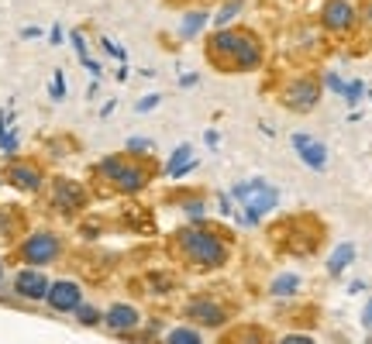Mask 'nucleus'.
<instances>
[{"label": "nucleus", "instance_id": "f257e3e1", "mask_svg": "<svg viewBox=\"0 0 372 344\" xmlns=\"http://www.w3.org/2000/svg\"><path fill=\"white\" fill-rule=\"evenodd\" d=\"M221 69H252V66H259V55H262V49H259V42L248 35V31H217L214 38H210V52H207Z\"/></svg>", "mask_w": 372, "mask_h": 344}, {"label": "nucleus", "instance_id": "f03ea898", "mask_svg": "<svg viewBox=\"0 0 372 344\" xmlns=\"http://www.w3.org/2000/svg\"><path fill=\"white\" fill-rule=\"evenodd\" d=\"M231 196L245 207V217L255 224V221H262L273 207H276L279 193L266 182V179H248V182H238L235 189H231Z\"/></svg>", "mask_w": 372, "mask_h": 344}, {"label": "nucleus", "instance_id": "7ed1b4c3", "mask_svg": "<svg viewBox=\"0 0 372 344\" xmlns=\"http://www.w3.org/2000/svg\"><path fill=\"white\" fill-rule=\"evenodd\" d=\"M100 172H103L107 179H114V186H121V189H128V193L142 189L145 179H149L142 166H135L131 159H121V155H110V159L100 166Z\"/></svg>", "mask_w": 372, "mask_h": 344}, {"label": "nucleus", "instance_id": "20e7f679", "mask_svg": "<svg viewBox=\"0 0 372 344\" xmlns=\"http://www.w3.org/2000/svg\"><path fill=\"white\" fill-rule=\"evenodd\" d=\"M180 241H183L186 255L196 258L200 265H217V261H224V248H221V241H217L214 234H203V231H186Z\"/></svg>", "mask_w": 372, "mask_h": 344}, {"label": "nucleus", "instance_id": "39448f33", "mask_svg": "<svg viewBox=\"0 0 372 344\" xmlns=\"http://www.w3.org/2000/svg\"><path fill=\"white\" fill-rule=\"evenodd\" d=\"M45 300L52 303V310H59V313H69V310H76V307L83 303V293H80V286H76V282L62 279V282H52V286H49Z\"/></svg>", "mask_w": 372, "mask_h": 344}, {"label": "nucleus", "instance_id": "423d86ee", "mask_svg": "<svg viewBox=\"0 0 372 344\" xmlns=\"http://www.w3.org/2000/svg\"><path fill=\"white\" fill-rule=\"evenodd\" d=\"M21 255L31 265H45V261H52V258L59 255V241L52 234H35V238H28L21 245Z\"/></svg>", "mask_w": 372, "mask_h": 344}, {"label": "nucleus", "instance_id": "0eeeda50", "mask_svg": "<svg viewBox=\"0 0 372 344\" xmlns=\"http://www.w3.org/2000/svg\"><path fill=\"white\" fill-rule=\"evenodd\" d=\"M317 96H321V86L314 83V80H296V83L286 89V107L307 114V110H314Z\"/></svg>", "mask_w": 372, "mask_h": 344}, {"label": "nucleus", "instance_id": "6e6552de", "mask_svg": "<svg viewBox=\"0 0 372 344\" xmlns=\"http://www.w3.org/2000/svg\"><path fill=\"white\" fill-rule=\"evenodd\" d=\"M14 289H17V296H24V300H45L49 279H45V272H38V268H24V272H17Z\"/></svg>", "mask_w": 372, "mask_h": 344}, {"label": "nucleus", "instance_id": "1a4fd4ad", "mask_svg": "<svg viewBox=\"0 0 372 344\" xmlns=\"http://www.w3.org/2000/svg\"><path fill=\"white\" fill-rule=\"evenodd\" d=\"M293 148L300 152V159L310 166V169H324L328 166V152H324V145L321 141H314L310 135H293Z\"/></svg>", "mask_w": 372, "mask_h": 344}, {"label": "nucleus", "instance_id": "9d476101", "mask_svg": "<svg viewBox=\"0 0 372 344\" xmlns=\"http://www.w3.org/2000/svg\"><path fill=\"white\" fill-rule=\"evenodd\" d=\"M352 21H355V10H352L348 0H328L324 3V24L331 31H348Z\"/></svg>", "mask_w": 372, "mask_h": 344}, {"label": "nucleus", "instance_id": "9b49d317", "mask_svg": "<svg viewBox=\"0 0 372 344\" xmlns=\"http://www.w3.org/2000/svg\"><path fill=\"white\" fill-rule=\"evenodd\" d=\"M135 324H138V310H135V307L114 303V307L107 310V327H110V331H131Z\"/></svg>", "mask_w": 372, "mask_h": 344}, {"label": "nucleus", "instance_id": "f8f14e48", "mask_svg": "<svg viewBox=\"0 0 372 344\" xmlns=\"http://www.w3.org/2000/svg\"><path fill=\"white\" fill-rule=\"evenodd\" d=\"M7 179L14 182V186H21V189H38L42 186V175L35 166H24V162H14L10 169H7Z\"/></svg>", "mask_w": 372, "mask_h": 344}, {"label": "nucleus", "instance_id": "ddd939ff", "mask_svg": "<svg viewBox=\"0 0 372 344\" xmlns=\"http://www.w3.org/2000/svg\"><path fill=\"white\" fill-rule=\"evenodd\" d=\"M189 317H196L200 324H224V310L221 307H214V303H207V300H196L193 307H189Z\"/></svg>", "mask_w": 372, "mask_h": 344}, {"label": "nucleus", "instance_id": "4468645a", "mask_svg": "<svg viewBox=\"0 0 372 344\" xmlns=\"http://www.w3.org/2000/svg\"><path fill=\"white\" fill-rule=\"evenodd\" d=\"M193 166H196V162L189 159V145H183V148L173 152V162L166 166V172H169V175H183V172H189Z\"/></svg>", "mask_w": 372, "mask_h": 344}, {"label": "nucleus", "instance_id": "2eb2a0df", "mask_svg": "<svg viewBox=\"0 0 372 344\" xmlns=\"http://www.w3.org/2000/svg\"><path fill=\"white\" fill-rule=\"evenodd\" d=\"M352 258H355V248H352V245H338V252H335L331 261H328V272H331V275H341L345 265H348Z\"/></svg>", "mask_w": 372, "mask_h": 344}, {"label": "nucleus", "instance_id": "dca6fc26", "mask_svg": "<svg viewBox=\"0 0 372 344\" xmlns=\"http://www.w3.org/2000/svg\"><path fill=\"white\" fill-rule=\"evenodd\" d=\"M166 344H200V334H196L193 327H176Z\"/></svg>", "mask_w": 372, "mask_h": 344}, {"label": "nucleus", "instance_id": "f3484780", "mask_svg": "<svg viewBox=\"0 0 372 344\" xmlns=\"http://www.w3.org/2000/svg\"><path fill=\"white\" fill-rule=\"evenodd\" d=\"M296 286H300L296 275H282V279L273 282V296H289V293H296Z\"/></svg>", "mask_w": 372, "mask_h": 344}, {"label": "nucleus", "instance_id": "a211bd4d", "mask_svg": "<svg viewBox=\"0 0 372 344\" xmlns=\"http://www.w3.org/2000/svg\"><path fill=\"white\" fill-rule=\"evenodd\" d=\"M203 24H207V14H189V17H186V24L180 28V35H183V38H193Z\"/></svg>", "mask_w": 372, "mask_h": 344}, {"label": "nucleus", "instance_id": "6ab92c4d", "mask_svg": "<svg viewBox=\"0 0 372 344\" xmlns=\"http://www.w3.org/2000/svg\"><path fill=\"white\" fill-rule=\"evenodd\" d=\"M238 10H242V0H228V3H224V10L214 17V24H228V21H231Z\"/></svg>", "mask_w": 372, "mask_h": 344}, {"label": "nucleus", "instance_id": "aec40b11", "mask_svg": "<svg viewBox=\"0 0 372 344\" xmlns=\"http://www.w3.org/2000/svg\"><path fill=\"white\" fill-rule=\"evenodd\" d=\"M76 313H80V320H83V324H96V320H100V313H96L93 307H83V303L76 307Z\"/></svg>", "mask_w": 372, "mask_h": 344}, {"label": "nucleus", "instance_id": "412c9836", "mask_svg": "<svg viewBox=\"0 0 372 344\" xmlns=\"http://www.w3.org/2000/svg\"><path fill=\"white\" fill-rule=\"evenodd\" d=\"M52 96H56V100L66 96V80H62V73H56V80H52Z\"/></svg>", "mask_w": 372, "mask_h": 344}, {"label": "nucleus", "instance_id": "4be33fe9", "mask_svg": "<svg viewBox=\"0 0 372 344\" xmlns=\"http://www.w3.org/2000/svg\"><path fill=\"white\" fill-rule=\"evenodd\" d=\"M359 96H362V83H348L345 86V100H348V103H359Z\"/></svg>", "mask_w": 372, "mask_h": 344}, {"label": "nucleus", "instance_id": "5701e85b", "mask_svg": "<svg viewBox=\"0 0 372 344\" xmlns=\"http://www.w3.org/2000/svg\"><path fill=\"white\" fill-rule=\"evenodd\" d=\"M103 49H107V55H114L117 62H124V49H121V45H114L110 38H103Z\"/></svg>", "mask_w": 372, "mask_h": 344}, {"label": "nucleus", "instance_id": "b1692460", "mask_svg": "<svg viewBox=\"0 0 372 344\" xmlns=\"http://www.w3.org/2000/svg\"><path fill=\"white\" fill-rule=\"evenodd\" d=\"M159 100H162V96H159V93H152V96H145V100H142V103H138L135 110H138V114H145V110H152V107H159Z\"/></svg>", "mask_w": 372, "mask_h": 344}, {"label": "nucleus", "instance_id": "393cba45", "mask_svg": "<svg viewBox=\"0 0 372 344\" xmlns=\"http://www.w3.org/2000/svg\"><path fill=\"white\" fill-rule=\"evenodd\" d=\"M128 148H131V152H149V148H152V141H149V138H131V141H128Z\"/></svg>", "mask_w": 372, "mask_h": 344}, {"label": "nucleus", "instance_id": "a878e982", "mask_svg": "<svg viewBox=\"0 0 372 344\" xmlns=\"http://www.w3.org/2000/svg\"><path fill=\"white\" fill-rule=\"evenodd\" d=\"M231 344H259V331H248V334H238Z\"/></svg>", "mask_w": 372, "mask_h": 344}, {"label": "nucleus", "instance_id": "bb28decb", "mask_svg": "<svg viewBox=\"0 0 372 344\" xmlns=\"http://www.w3.org/2000/svg\"><path fill=\"white\" fill-rule=\"evenodd\" d=\"M328 89H335V93H341V96H345V83H341L335 73H328Z\"/></svg>", "mask_w": 372, "mask_h": 344}, {"label": "nucleus", "instance_id": "cd10ccee", "mask_svg": "<svg viewBox=\"0 0 372 344\" xmlns=\"http://www.w3.org/2000/svg\"><path fill=\"white\" fill-rule=\"evenodd\" d=\"M362 324H366V327H372V300H369V307H366V313H362Z\"/></svg>", "mask_w": 372, "mask_h": 344}, {"label": "nucleus", "instance_id": "c85d7f7f", "mask_svg": "<svg viewBox=\"0 0 372 344\" xmlns=\"http://www.w3.org/2000/svg\"><path fill=\"white\" fill-rule=\"evenodd\" d=\"M282 344H314V341H310V338H300V334H296V338H286Z\"/></svg>", "mask_w": 372, "mask_h": 344}, {"label": "nucleus", "instance_id": "c756f323", "mask_svg": "<svg viewBox=\"0 0 372 344\" xmlns=\"http://www.w3.org/2000/svg\"><path fill=\"white\" fill-rule=\"evenodd\" d=\"M366 21L372 24V0H369V10H366Z\"/></svg>", "mask_w": 372, "mask_h": 344}, {"label": "nucleus", "instance_id": "7c9ffc66", "mask_svg": "<svg viewBox=\"0 0 372 344\" xmlns=\"http://www.w3.org/2000/svg\"><path fill=\"white\" fill-rule=\"evenodd\" d=\"M0 275H3V272H0Z\"/></svg>", "mask_w": 372, "mask_h": 344}]
</instances>
